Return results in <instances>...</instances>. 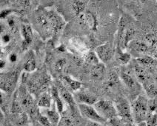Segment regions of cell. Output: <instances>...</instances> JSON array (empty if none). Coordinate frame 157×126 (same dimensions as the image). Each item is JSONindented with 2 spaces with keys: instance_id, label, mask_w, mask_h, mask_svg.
I'll return each instance as SVG.
<instances>
[{
  "instance_id": "obj_1",
  "label": "cell",
  "mask_w": 157,
  "mask_h": 126,
  "mask_svg": "<svg viewBox=\"0 0 157 126\" xmlns=\"http://www.w3.org/2000/svg\"><path fill=\"white\" fill-rule=\"evenodd\" d=\"M133 121L137 124L144 122L149 114V101L143 96H139L132 102Z\"/></svg>"
},
{
  "instance_id": "obj_2",
  "label": "cell",
  "mask_w": 157,
  "mask_h": 126,
  "mask_svg": "<svg viewBox=\"0 0 157 126\" xmlns=\"http://www.w3.org/2000/svg\"><path fill=\"white\" fill-rule=\"evenodd\" d=\"M99 114L106 121L118 116L115 104L109 100H98L94 105Z\"/></svg>"
},
{
  "instance_id": "obj_3",
  "label": "cell",
  "mask_w": 157,
  "mask_h": 126,
  "mask_svg": "<svg viewBox=\"0 0 157 126\" xmlns=\"http://www.w3.org/2000/svg\"><path fill=\"white\" fill-rule=\"evenodd\" d=\"M114 104L117 108L118 116L122 119L125 123H132L133 122V113L131 105H130L128 101L121 97L118 99Z\"/></svg>"
},
{
  "instance_id": "obj_4",
  "label": "cell",
  "mask_w": 157,
  "mask_h": 126,
  "mask_svg": "<svg viewBox=\"0 0 157 126\" xmlns=\"http://www.w3.org/2000/svg\"><path fill=\"white\" fill-rule=\"evenodd\" d=\"M78 111L84 118H86L89 121H94L99 122L101 124H105L107 122L104 118H102L94 105L86 104H77Z\"/></svg>"
},
{
  "instance_id": "obj_5",
  "label": "cell",
  "mask_w": 157,
  "mask_h": 126,
  "mask_svg": "<svg viewBox=\"0 0 157 126\" xmlns=\"http://www.w3.org/2000/svg\"><path fill=\"white\" fill-rule=\"evenodd\" d=\"M96 54L102 63H107L112 59L114 56V50L109 44L100 45L96 49Z\"/></svg>"
},
{
  "instance_id": "obj_6",
  "label": "cell",
  "mask_w": 157,
  "mask_h": 126,
  "mask_svg": "<svg viewBox=\"0 0 157 126\" xmlns=\"http://www.w3.org/2000/svg\"><path fill=\"white\" fill-rule=\"evenodd\" d=\"M18 73L17 71L12 72L8 75L4 76L2 77L1 80V88L4 90V92L10 93L15 88L16 84L17 82Z\"/></svg>"
},
{
  "instance_id": "obj_7",
  "label": "cell",
  "mask_w": 157,
  "mask_h": 126,
  "mask_svg": "<svg viewBox=\"0 0 157 126\" xmlns=\"http://www.w3.org/2000/svg\"><path fill=\"white\" fill-rule=\"evenodd\" d=\"M56 88L59 90V93L60 96H61L62 100H64L65 102L70 106L71 109L77 107L76 105V100H75L74 97L70 93L68 90L67 89V88L65 87L63 84L60 82H58L56 83Z\"/></svg>"
},
{
  "instance_id": "obj_8",
  "label": "cell",
  "mask_w": 157,
  "mask_h": 126,
  "mask_svg": "<svg viewBox=\"0 0 157 126\" xmlns=\"http://www.w3.org/2000/svg\"><path fill=\"white\" fill-rule=\"evenodd\" d=\"M74 99L77 104H86L94 105L97 102V98L90 92L87 91H78L74 95Z\"/></svg>"
},
{
  "instance_id": "obj_9",
  "label": "cell",
  "mask_w": 157,
  "mask_h": 126,
  "mask_svg": "<svg viewBox=\"0 0 157 126\" xmlns=\"http://www.w3.org/2000/svg\"><path fill=\"white\" fill-rule=\"evenodd\" d=\"M36 23L38 27L46 33H49L51 31H53L52 24L48 13H39L36 17Z\"/></svg>"
},
{
  "instance_id": "obj_10",
  "label": "cell",
  "mask_w": 157,
  "mask_h": 126,
  "mask_svg": "<svg viewBox=\"0 0 157 126\" xmlns=\"http://www.w3.org/2000/svg\"><path fill=\"white\" fill-rule=\"evenodd\" d=\"M134 74L137 81L140 83H141L142 86H143L144 84H145L147 82H148L149 80H151V79H152L151 75H150L148 71L147 70V68L142 66V65H139L138 63H137V65L135 66Z\"/></svg>"
},
{
  "instance_id": "obj_11",
  "label": "cell",
  "mask_w": 157,
  "mask_h": 126,
  "mask_svg": "<svg viewBox=\"0 0 157 126\" xmlns=\"http://www.w3.org/2000/svg\"><path fill=\"white\" fill-rule=\"evenodd\" d=\"M21 29H22V35L24 39L22 42V48L23 49L25 50L31 45L33 41V32L31 26L28 24H22Z\"/></svg>"
},
{
  "instance_id": "obj_12",
  "label": "cell",
  "mask_w": 157,
  "mask_h": 126,
  "mask_svg": "<svg viewBox=\"0 0 157 126\" xmlns=\"http://www.w3.org/2000/svg\"><path fill=\"white\" fill-rule=\"evenodd\" d=\"M120 77L124 85L130 90H136L137 88V79L136 77H133L130 73L127 71H122L120 74Z\"/></svg>"
},
{
  "instance_id": "obj_13",
  "label": "cell",
  "mask_w": 157,
  "mask_h": 126,
  "mask_svg": "<svg viewBox=\"0 0 157 126\" xmlns=\"http://www.w3.org/2000/svg\"><path fill=\"white\" fill-rule=\"evenodd\" d=\"M78 18H79L80 21L86 24L89 28L92 30L96 29L97 22H96V17H94V15L92 13H90V12H84L78 17Z\"/></svg>"
},
{
  "instance_id": "obj_14",
  "label": "cell",
  "mask_w": 157,
  "mask_h": 126,
  "mask_svg": "<svg viewBox=\"0 0 157 126\" xmlns=\"http://www.w3.org/2000/svg\"><path fill=\"white\" fill-rule=\"evenodd\" d=\"M51 94L52 96V98L54 101L55 105L56 106V109L58 110V111L60 113H62L64 111V104L62 102V99L60 96L59 93V90L57 89L56 86H53L51 88Z\"/></svg>"
},
{
  "instance_id": "obj_15",
  "label": "cell",
  "mask_w": 157,
  "mask_h": 126,
  "mask_svg": "<svg viewBox=\"0 0 157 126\" xmlns=\"http://www.w3.org/2000/svg\"><path fill=\"white\" fill-rule=\"evenodd\" d=\"M129 45H131V48L134 50L136 52L141 54H146L151 51L149 46L144 42H141V41H132Z\"/></svg>"
},
{
  "instance_id": "obj_16",
  "label": "cell",
  "mask_w": 157,
  "mask_h": 126,
  "mask_svg": "<svg viewBox=\"0 0 157 126\" xmlns=\"http://www.w3.org/2000/svg\"><path fill=\"white\" fill-rule=\"evenodd\" d=\"M105 73V66L104 63H99L96 65H92L90 74L91 77L95 79H102Z\"/></svg>"
},
{
  "instance_id": "obj_17",
  "label": "cell",
  "mask_w": 157,
  "mask_h": 126,
  "mask_svg": "<svg viewBox=\"0 0 157 126\" xmlns=\"http://www.w3.org/2000/svg\"><path fill=\"white\" fill-rule=\"evenodd\" d=\"M116 58L121 65H127L130 62L131 56L129 53L123 52L120 47H117L116 51Z\"/></svg>"
},
{
  "instance_id": "obj_18",
  "label": "cell",
  "mask_w": 157,
  "mask_h": 126,
  "mask_svg": "<svg viewBox=\"0 0 157 126\" xmlns=\"http://www.w3.org/2000/svg\"><path fill=\"white\" fill-rule=\"evenodd\" d=\"M52 96L51 94L43 93L40 95L38 100V106L43 108H50L51 107V102H52Z\"/></svg>"
},
{
  "instance_id": "obj_19",
  "label": "cell",
  "mask_w": 157,
  "mask_h": 126,
  "mask_svg": "<svg viewBox=\"0 0 157 126\" xmlns=\"http://www.w3.org/2000/svg\"><path fill=\"white\" fill-rule=\"evenodd\" d=\"M143 88L150 98L153 99L157 96V86H156L155 82L153 80V79H151V80L144 84Z\"/></svg>"
},
{
  "instance_id": "obj_20",
  "label": "cell",
  "mask_w": 157,
  "mask_h": 126,
  "mask_svg": "<svg viewBox=\"0 0 157 126\" xmlns=\"http://www.w3.org/2000/svg\"><path fill=\"white\" fill-rule=\"evenodd\" d=\"M137 63L139 65H142L144 68H152V67L156 65V61L154 59V58L150 56H145L144 57H141L137 59Z\"/></svg>"
},
{
  "instance_id": "obj_21",
  "label": "cell",
  "mask_w": 157,
  "mask_h": 126,
  "mask_svg": "<svg viewBox=\"0 0 157 126\" xmlns=\"http://www.w3.org/2000/svg\"><path fill=\"white\" fill-rule=\"evenodd\" d=\"M45 116L48 117L49 121L53 125H56L60 120V113L58 110H46Z\"/></svg>"
},
{
  "instance_id": "obj_22",
  "label": "cell",
  "mask_w": 157,
  "mask_h": 126,
  "mask_svg": "<svg viewBox=\"0 0 157 126\" xmlns=\"http://www.w3.org/2000/svg\"><path fill=\"white\" fill-rule=\"evenodd\" d=\"M64 80L67 84V86L71 88V90H74V91L76 92L78 90H80L82 86V83L77 80H75L73 79L72 78L70 77H64Z\"/></svg>"
},
{
  "instance_id": "obj_23",
  "label": "cell",
  "mask_w": 157,
  "mask_h": 126,
  "mask_svg": "<svg viewBox=\"0 0 157 126\" xmlns=\"http://www.w3.org/2000/svg\"><path fill=\"white\" fill-rule=\"evenodd\" d=\"M36 67V64L35 58L33 55L31 54L29 55V57L27 59L23 68L27 72H32L35 70Z\"/></svg>"
},
{
  "instance_id": "obj_24",
  "label": "cell",
  "mask_w": 157,
  "mask_h": 126,
  "mask_svg": "<svg viewBox=\"0 0 157 126\" xmlns=\"http://www.w3.org/2000/svg\"><path fill=\"white\" fill-rule=\"evenodd\" d=\"M85 60L87 64H90L91 65H96V64L100 63V60L98 58L97 55H96V52H89L85 55Z\"/></svg>"
},
{
  "instance_id": "obj_25",
  "label": "cell",
  "mask_w": 157,
  "mask_h": 126,
  "mask_svg": "<svg viewBox=\"0 0 157 126\" xmlns=\"http://www.w3.org/2000/svg\"><path fill=\"white\" fill-rule=\"evenodd\" d=\"M73 9H74L76 15L79 17L82 13H84L85 10V4L80 0H74L73 3Z\"/></svg>"
},
{
  "instance_id": "obj_26",
  "label": "cell",
  "mask_w": 157,
  "mask_h": 126,
  "mask_svg": "<svg viewBox=\"0 0 157 126\" xmlns=\"http://www.w3.org/2000/svg\"><path fill=\"white\" fill-rule=\"evenodd\" d=\"M118 83H119V78H118L117 74L114 72H111L108 78L107 86L108 88H113V86H117Z\"/></svg>"
},
{
  "instance_id": "obj_27",
  "label": "cell",
  "mask_w": 157,
  "mask_h": 126,
  "mask_svg": "<svg viewBox=\"0 0 157 126\" xmlns=\"http://www.w3.org/2000/svg\"><path fill=\"white\" fill-rule=\"evenodd\" d=\"M145 122L147 126H157V113H149Z\"/></svg>"
},
{
  "instance_id": "obj_28",
  "label": "cell",
  "mask_w": 157,
  "mask_h": 126,
  "mask_svg": "<svg viewBox=\"0 0 157 126\" xmlns=\"http://www.w3.org/2000/svg\"><path fill=\"white\" fill-rule=\"evenodd\" d=\"M107 122H108V126H125L124 125L125 122L119 116H116L113 119H110L108 121H107Z\"/></svg>"
},
{
  "instance_id": "obj_29",
  "label": "cell",
  "mask_w": 157,
  "mask_h": 126,
  "mask_svg": "<svg viewBox=\"0 0 157 126\" xmlns=\"http://www.w3.org/2000/svg\"><path fill=\"white\" fill-rule=\"evenodd\" d=\"M66 65V60L65 59H59L56 63H55L54 69L56 72H61L62 71L65 66Z\"/></svg>"
},
{
  "instance_id": "obj_30",
  "label": "cell",
  "mask_w": 157,
  "mask_h": 126,
  "mask_svg": "<svg viewBox=\"0 0 157 126\" xmlns=\"http://www.w3.org/2000/svg\"><path fill=\"white\" fill-rule=\"evenodd\" d=\"M39 121L44 126H50L51 124V122H50L49 120L48 119V117L46 116H42V115H40V116H39Z\"/></svg>"
},
{
  "instance_id": "obj_31",
  "label": "cell",
  "mask_w": 157,
  "mask_h": 126,
  "mask_svg": "<svg viewBox=\"0 0 157 126\" xmlns=\"http://www.w3.org/2000/svg\"><path fill=\"white\" fill-rule=\"evenodd\" d=\"M16 1H17V4L22 8L28 7L31 4V0H16Z\"/></svg>"
},
{
  "instance_id": "obj_32",
  "label": "cell",
  "mask_w": 157,
  "mask_h": 126,
  "mask_svg": "<svg viewBox=\"0 0 157 126\" xmlns=\"http://www.w3.org/2000/svg\"><path fill=\"white\" fill-rule=\"evenodd\" d=\"M10 35L8 34V33H4V34L2 36V42L4 44H8L10 42Z\"/></svg>"
},
{
  "instance_id": "obj_33",
  "label": "cell",
  "mask_w": 157,
  "mask_h": 126,
  "mask_svg": "<svg viewBox=\"0 0 157 126\" xmlns=\"http://www.w3.org/2000/svg\"><path fill=\"white\" fill-rule=\"evenodd\" d=\"M85 126H105V124L99 123V122H96L94 121H89L87 123L85 124Z\"/></svg>"
},
{
  "instance_id": "obj_34",
  "label": "cell",
  "mask_w": 157,
  "mask_h": 126,
  "mask_svg": "<svg viewBox=\"0 0 157 126\" xmlns=\"http://www.w3.org/2000/svg\"><path fill=\"white\" fill-rule=\"evenodd\" d=\"M17 59H18L17 54H14V53H13V54H11L10 56H9V61L12 63H16V62L17 61Z\"/></svg>"
},
{
  "instance_id": "obj_35",
  "label": "cell",
  "mask_w": 157,
  "mask_h": 126,
  "mask_svg": "<svg viewBox=\"0 0 157 126\" xmlns=\"http://www.w3.org/2000/svg\"><path fill=\"white\" fill-rule=\"evenodd\" d=\"M11 12H12V10H3V11H2V13H1V18L2 19L6 18V17H8V16L11 13Z\"/></svg>"
},
{
  "instance_id": "obj_36",
  "label": "cell",
  "mask_w": 157,
  "mask_h": 126,
  "mask_svg": "<svg viewBox=\"0 0 157 126\" xmlns=\"http://www.w3.org/2000/svg\"><path fill=\"white\" fill-rule=\"evenodd\" d=\"M8 25L9 27L11 28L12 30L14 29L15 28V26H16V22L15 20H14L13 18H9L8 19Z\"/></svg>"
},
{
  "instance_id": "obj_37",
  "label": "cell",
  "mask_w": 157,
  "mask_h": 126,
  "mask_svg": "<svg viewBox=\"0 0 157 126\" xmlns=\"http://www.w3.org/2000/svg\"><path fill=\"white\" fill-rule=\"evenodd\" d=\"M0 65H1V69L2 70V69L5 67V65H6V63H5V61L2 59L1 60V64H0Z\"/></svg>"
},
{
  "instance_id": "obj_38",
  "label": "cell",
  "mask_w": 157,
  "mask_h": 126,
  "mask_svg": "<svg viewBox=\"0 0 157 126\" xmlns=\"http://www.w3.org/2000/svg\"><path fill=\"white\" fill-rule=\"evenodd\" d=\"M137 126H147V124H146V122H142L140 123H138V125Z\"/></svg>"
},
{
  "instance_id": "obj_39",
  "label": "cell",
  "mask_w": 157,
  "mask_h": 126,
  "mask_svg": "<svg viewBox=\"0 0 157 126\" xmlns=\"http://www.w3.org/2000/svg\"><path fill=\"white\" fill-rule=\"evenodd\" d=\"M155 81L157 82V70L156 71V74H155Z\"/></svg>"
},
{
  "instance_id": "obj_40",
  "label": "cell",
  "mask_w": 157,
  "mask_h": 126,
  "mask_svg": "<svg viewBox=\"0 0 157 126\" xmlns=\"http://www.w3.org/2000/svg\"><path fill=\"white\" fill-rule=\"evenodd\" d=\"M140 1L141 2H143L144 3V2H145L147 1V0H140Z\"/></svg>"
}]
</instances>
